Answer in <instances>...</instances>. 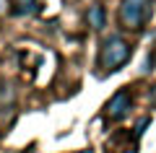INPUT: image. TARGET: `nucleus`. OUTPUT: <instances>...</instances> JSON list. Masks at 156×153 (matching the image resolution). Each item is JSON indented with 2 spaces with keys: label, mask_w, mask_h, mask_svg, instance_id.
I'll return each instance as SVG.
<instances>
[{
  "label": "nucleus",
  "mask_w": 156,
  "mask_h": 153,
  "mask_svg": "<svg viewBox=\"0 0 156 153\" xmlns=\"http://www.w3.org/2000/svg\"><path fill=\"white\" fill-rule=\"evenodd\" d=\"M133 57V42H130L125 34H109V37H101L99 47H96V75L99 78H109L115 73H120Z\"/></svg>",
  "instance_id": "f257e3e1"
},
{
  "label": "nucleus",
  "mask_w": 156,
  "mask_h": 153,
  "mask_svg": "<svg viewBox=\"0 0 156 153\" xmlns=\"http://www.w3.org/2000/svg\"><path fill=\"white\" fill-rule=\"evenodd\" d=\"M76 153H94V151H91V148H86V151H76Z\"/></svg>",
  "instance_id": "0eeeda50"
},
{
  "label": "nucleus",
  "mask_w": 156,
  "mask_h": 153,
  "mask_svg": "<svg viewBox=\"0 0 156 153\" xmlns=\"http://www.w3.org/2000/svg\"><path fill=\"white\" fill-rule=\"evenodd\" d=\"M42 11V0H11V13L21 18H31Z\"/></svg>",
  "instance_id": "39448f33"
},
{
  "label": "nucleus",
  "mask_w": 156,
  "mask_h": 153,
  "mask_svg": "<svg viewBox=\"0 0 156 153\" xmlns=\"http://www.w3.org/2000/svg\"><path fill=\"white\" fill-rule=\"evenodd\" d=\"M11 13V0H0V18Z\"/></svg>",
  "instance_id": "423d86ee"
},
{
  "label": "nucleus",
  "mask_w": 156,
  "mask_h": 153,
  "mask_svg": "<svg viewBox=\"0 0 156 153\" xmlns=\"http://www.w3.org/2000/svg\"><path fill=\"white\" fill-rule=\"evenodd\" d=\"M83 21H86V26H89L94 34H101L104 26H107V8H104V3H99V0L89 3L86 11H83Z\"/></svg>",
  "instance_id": "20e7f679"
},
{
  "label": "nucleus",
  "mask_w": 156,
  "mask_h": 153,
  "mask_svg": "<svg viewBox=\"0 0 156 153\" xmlns=\"http://www.w3.org/2000/svg\"><path fill=\"white\" fill-rule=\"evenodd\" d=\"M156 11V0H120L117 26L122 34H143Z\"/></svg>",
  "instance_id": "f03ea898"
},
{
  "label": "nucleus",
  "mask_w": 156,
  "mask_h": 153,
  "mask_svg": "<svg viewBox=\"0 0 156 153\" xmlns=\"http://www.w3.org/2000/svg\"><path fill=\"white\" fill-rule=\"evenodd\" d=\"M130 109H133V91L128 86L125 88H117L109 99H107L104 109H101V117L107 122H122L130 117Z\"/></svg>",
  "instance_id": "7ed1b4c3"
}]
</instances>
